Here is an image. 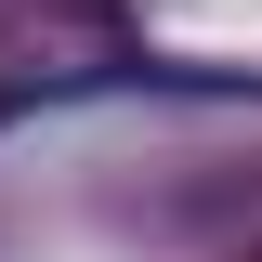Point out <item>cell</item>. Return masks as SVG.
Segmentation results:
<instances>
[]
</instances>
